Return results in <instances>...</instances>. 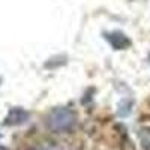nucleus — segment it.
Masks as SVG:
<instances>
[{
	"label": "nucleus",
	"instance_id": "3",
	"mask_svg": "<svg viewBox=\"0 0 150 150\" xmlns=\"http://www.w3.org/2000/svg\"><path fill=\"white\" fill-rule=\"evenodd\" d=\"M29 119V112L26 110H23V108H12L9 111V114L5 120V125H8V126H14V125H21L24 123Z\"/></svg>",
	"mask_w": 150,
	"mask_h": 150
},
{
	"label": "nucleus",
	"instance_id": "6",
	"mask_svg": "<svg viewBox=\"0 0 150 150\" xmlns=\"http://www.w3.org/2000/svg\"><path fill=\"white\" fill-rule=\"evenodd\" d=\"M0 150H6V149H3V147H0Z\"/></svg>",
	"mask_w": 150,
	"mask_h": 150
},
{
	"label": "nucleus",
	"instance_id": "1",
	"mask_svg": "<svg viewBox=\"0 0 150 150\" xmlns=\"http://www.w3.org/2000/svg\"><path fill=\"white\" fill-rule=\"evenodd\" d=\"M75 125V112L66 107L54 108L47 117V126L54 132H66Z\"/></svg>",
	"mask_w": 150,
	"mask_h": 150
},
{
	"label": "nucleus",
	"instance_id": "5",
	"mask_svg": "<svg viewBox=\"0 0 150 150\" xmlns=\"http://www.w3.org/2000/svg\"><path fill=\"white\" fill-rule=\"evenodd\" d=\"M38 150H59V147L51 144V143H44V144H41L39 147H38Z\"/></svg>",
	"mask_w": 150,
	"mask_h": 150
},
{
	"label": "nucleus",
	"instance_id": "4",
	"mask_svg": "<svg viewBox=\"0 0 150 150\" xmlns=\"http://www.w3.org/2000/svg\"><path fill=\"white\" fill-rule=\"evenodd\" d=\"M141 144L146 150H150V131L141 134Z\"/></svg>",
	"mask_w": 150,
	"mask_h": 150
},
{
	"label": "nucleus",
	"instance_id": "2",
	"mask_svg": "<svg viewBox=\"0 0 150 150\" xmlns=\"http://www.w3.org/2000/svg\"><path fill=\"white\" fill-rule=\"evenodd\" d=\"M107 39L111 44V47L116 48V50H123V48H128L131 45V39L122 32L107 33Z\"/></svg>",
	"mask_w": 150,
	"mask_h": 150
}]
</instances>
